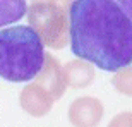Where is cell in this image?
Wrapping results in <instances>:
<instances>
[{
	"label": "cell",
	"instance_id": "obj_12",
	"mask_svg": "<svg viewBox=\"0 0 132 127\" xmlns=\"http://www.w3.org/2000/svg\"><path fill=\"white\" fill-rule=\"evenodd\" d=\"M34 2H50V0H34Z\"/></svg>",
	"mask_w": 132,
	"mask_h": 127
},
{
	"label": "cell",
	"instance_id": "obj_10",
	"mask_svg": "<svg viewBox=\"0 0 132 127\" xmlns=\"http://www.w3.org/2000/svg\"><path fill=\"white\" fill-rule=\"evenodd\" d=\"M108 127H132V112L117 113V115L110 120Z\"/></svg>",
	"mask_w": 132,
	"mask_h": 127
},
{
	"label": "cell",
	"instance_id": "obj_9",
	"mask_svg": "<svg viewBox=\"0 0 132 127\" xmlns=\"http://www.w3.org/2000/svg\"><path fill=\"white\" fill-rule=\"evenodd\" d=\"M112 83L118 93L125 94V96H132V67L129 65V67H123L120 70H117L112 79Z\"/></svg>",
	"mask_w": 132,
	"mask_h": 127
},
{
	"label": "cell",
	"instance_id": "obj_4",
	"mask_svg": "<svg viewBox=\"0 0 132 127\" xmlns=\"http://www.w3.org/2000/svg\"><path fill=\"white\" fill-rule=\"evenodd\" d=\"M105 108L98 98L81 96L69 107V120L74 127H96L103 118Z\"/></svg>",
	"mask_w": 132,
	"mask_h": 127
},
{
	"label": "cell",
	"instance_id": "obj_5",
	"mask_svg": "<svg viewBox=\"0 0 132 127\" xmlns=\"http://www.w3.org/2000/svg\"><path fill=\"white\" fill-rule=\"evenodd\" d=\"M39 86H43L46 91H48L53 100H59L60 96H64L65 88H67V77H65L64 67L59 64V60L55 59L52 53L45 55V64L39 74L36 76V81Z\"/></svg>",
	"mask_w": 132,
	"mask_h": 127
},
{
	"label": "cell",
	"instance_id": "obj_11",
	"mask_svg": "<svg viewBox=\"0 0 132 127\" xmlns=\"http://www.w3.org/2000/svg\"><path fill=\"white\" fill-rule=\"evenodd\" d=\"M117 4L123 9V12L132 19V0H117Z\"/></svg>",
	"mask_w": 132,
	"mask_h": 127
},
{
	"label": "cell",
	"instance_id": "obj_2",
	"mask_svg": "<svg viewBox=\"0 0 132 127\" xmlns=\"http://www.w3.org/2000/svg\"><path fill=\"white\" fill-rule=\"evenodd\" d=\"M43 39L31 26H12L0 31V77L24 83L36 77L45 64Z\"/></svg>",
	"mask_w": 132,
	"mask_h": 127
},
{
	"label": "cell",
	"instance_id": "obj_1",
	"mask_svg": "<svg viewBox=\"0 0 132 127\" xmlns=\"http://www.w3.org/2000/svg\"><path fill=\"white\" fill-rule=\"evenodd\" d=\"M69 17L74 55L108 72L132 64V19L115 0H74Z\"/></svg>",
	"mask_w": 132,
	"mask_h": 127
},
{
	"label": "cell",
	"instance_id": "obj_6",
	"mask_svg": "<svg viewBox=\"0 0 132 127\" xmlns=\"http://www.w3.org/2000/svg\"><path fill=\"white\" fill-rule=\"evenodd\" d=\"M53 96L38 83H31L28 84L19 96V103L22 110L28 112L33 117H43L52 110L53 107Z\"/></svg>",
	"mask_w": 132,
	"mask_h": 127
},
{
	"label": "cell",
	"instance_id": "obj_7",
	"mask_svg": "<svg viewBox=\"0 0 132 127\" xmlns=\"http://www.w3.org/2000/svg\"><path fill=\"white\" fill-rule=\"evenodd\" d=\"M67 84L74 89L86 88L94 81V67L88 60H70L64 65Z\"/></svg>",
	"mask_w": 132,
	"mask_h": 127
},
{
	"label": "cell",
	"instance_id": "obj_3",
	"mask_svg": "<svg viewBox=\"0 0 132 127\" xmlns=\"http://www.w3.org/2000/svg\"><path fill=\"white\" fill-rule=\"evenodd\" d=\"M70 0L34 2L28 9V21L50 48H64L70 39Z\"/></svg>",
	"mask_w": 132,
	"mask_h": 127
},
{
	"label": "cell",
	"instance_id": "obj_8",
	"mask_svg": "<svg viewBox=\"0 0 132 127\" xmlns=\"http://www.w3.org/2000/svg\"><path fill=\"white\" fill-rule=\"evenodd\" d=\"M26 12V0H0V28L17 22Z\"/></svg>",
	"mask_w": 132,
	"mask_h": 127
}]
</instances>
